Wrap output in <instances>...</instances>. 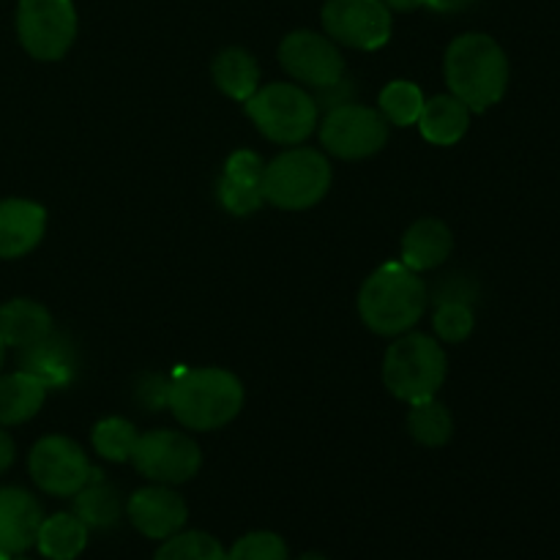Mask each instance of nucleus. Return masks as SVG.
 Returning <instances> with one entry per match:
<instances>
[{
  "instance_id": "obj_3",
  "label": "nucleus",
  "mask_w": 560,
  "mask_h": 560,
  "mask_svg": "<svg viewBox=\"0 0 560 560\" xmlns=\"http://www.w3.org/2000/svg\"><path fill=\"white\" fill-rule=\"evenodd\" d=\"M167 408L186 430H222L244 408V386L233 372L219 366L178 370L170 383Z\"/></svg>"
},
{
  "instance_id": "obj_8",
  "label": "nucleus",
  "mask_w": 560,
  "mask_h": 560,
  "mask_svg": "<svg viewBox=\"0 0 560 560\" xmlns=\"http://www.w3.org/2000/svg\"><path fill=\"white\" fill-rule=\"evenodd\" d=\"M129 463L153 485H184L202 465L200 446L186 432L153 430L137 438Z\"/></svg>"
},
{
  "instance_id": "obj_22",
  "label": "nucleus",
  "mask_w": 560,
  "mask_h": 560,
  "mask_svg": "<svg viewBox=\"0 0 560 560\" xmlns=\"http://www.w3.org/2000/svg\"><path fill=\"white\" fill-rule=\"evenodd\" d=\"M213 82L224 96L235 102H246L260 88V66L246 49L228 47L213 58Z\"/></svg>"
},
{
  "instance_id": "obj_31",
  "label": "nucleus",
  "mask_w": 560,
  "mask_h": 560,
  "mask_svg": "<svg viewBox=\"0 0 560 560\" xmlns=\"http://www.w3.org/2000/svg\"><path fill=\"white\" fill-rule=\"evenodd\" d=\"M170 383L173 377H164L162 372H145L135 383V402L151 413H159L170 405Z\"/></svg>"
},
{
  "instance_id": "obj_23",
  "label": "nucleus",
  "mask_w": 560,
  "mask_h": 560,
  "mask_svg": "<svg viewBox=\"0 0 560 560\" xmlns=\"http://www.w3.org/2000/svg\"><path fill=\"white\" fill-rule=\"evenodd\" d=\"M124 498L113 485L91 479L74 495V514L88 525V530H113L124 520Z\"/></svg>"
},
{
  "instance_id": "obj_12",
  "label": "nucleus",
  "mask_w": 560,
  "mask_h": 560,
  "mask_svg": "<svg viewBox=\"0 0 560 560\" xmlns=\"http://www.w3.org/2000/svg\"><path fill=\"white\" fill-rule=\"evenodd\" d=\"M279 60L295 82H304L315 91L345 77V58L337 42L315 31L288 33L279 44Z\"/></svg>"
},
{
  "instance_id": "obj_1",
  "label": "nucleus",
  "mask_w": 560,
  "mask_h": 560,
  "mask_svg": "<svg viewBox=\"0 0 560 560\" xmlns=\"http://www.w3.org/2000/svg\"><path fill=\"white\" fill-rule=\"evenodd\" d=\"M430 288L405 262H383L370 273L359 293V315L381 337L408 334L424 317Z\"/></svg>"
},
{
  "instance_id": "obj_24",
  "label": "nucleus",
  "mask_w": 560,
  "mask_h": 560,
  "mask_svg": "<svg viewBox=\"0 0 560 560\" xmlns=\"http://www.w3.org/2000/svg\"><path fill=\"white\" fill-rule=\"evenodd\" d=\"M408 432L421 446H446L454 435V419L446 405L438 402L435 397L421 399V402H410Z\"/></svg>"
},
{
  "instance_id": "obj_27",
  "label": "nucleus",
  "mask_w": 560,
  "mask_h": 560,
  "mask_svg": "<svg viewBox=\"0 0 560 560\" xmlns=\"http://www.w3.org/2000/svg\"><path fill=\"white\" fill-rule=\"evenodd\" d=\"M137 438L140 435H137L135 424L126 419H118V416L98 421L91 432L96 454L98 457L109 459V463H126V459L131 457V452H135Z\"/></svg>"
},
{
  "instance_id": "obj_36",
  "label": "nucleus",
  "mask_w": 560,
  "mask_h": 560,
  "mask_svg": "<svg viewBox=\"0 0 560 560\" xmlns=\"http://www.w3.org/2000/svg\"><path fill=\"white\" fill-rule=\"evenodd\" d=\"M424 5H430L432 11H441V14H457V11L474 5V0H427Z\"/></svg>"
},
{
  "instance_id": "obj_39",
  "label": "nucleus",
  "mask_w": 560,
  "mask_h": 560,
  "mask_svg": "<svg viewBox=\"0 0 560 560\" xmlns=\"http://www.w3.org/2000/svg\"><path fill=\"white\" fill-rule=\"evenodd\" d=\"M3 359H5V345L3 339H0V370H3Z\"/></svg>"
},
{
  "instance_id": "obj_14",
  "label": "nucleus",
  "mask_w": 560,
  "mask_h": 560,
  "mask_svg": "<svg viewBox=\"0 0 560 560\" xmlns=\"http://www.w3.org/2000/svg\"><path fill=\"white\" fill-rule=\"evenodd\" d=\"M44 512L22 487H0V556L14 558L36 545Z\"/></svg>"
},
{
  "instance_id": "obj_18",
  "label": "nucleus",
  "mask_w": 560,
  "mask_h": 560,
  "mask_svg": "<svg viewBox=\"0 0 560 560\" xmlns=\"http://www.w3.org/2000/svg\"><path fill=\"white\" fill-rule=\"evenodd\" d=\"M52 331V315L38 301L14 299L0 306V339L5 348H31Z\"/></svg>"
},
{
  "instance_id": "obj_4",
  "label": "nucleus",
  "mask_w": 560,
  "mask_h": 560,
  "mask_svg": "<svg viewBox=\"0 0 560 560\" xmlns=\"http://www.w3.org/2000/svg\"><path fill=\"white\" fill-rule=\"evenodd\" d=\"M328 189H331V164L315 148H290L262 170V200L282 211H304L317 206Z\"/></svg>"
},
{
  "instance_id": "obj_40",
  "label": "nucleus",
  "mask_w": 560,
  "mask_h": 560,
  "mask_svg": "<svg viewBox=\"0 0 560 560\" xmlns=\"http://www.w3.org/2000/svg\"><path fill=\"white\" fill-rule=\"evenodd\" d=\"M11 560H31V558H20V556H14Z\"/></svg>"
},
{
  "instance_id": "obj_11",
  "label": "nucleus",
  "mask_w": 560,
  "mask_h": 560,
  "mask_svg": "<svg viewBox=\"0 0 560 560\" xmlns=\"http://www.w3.org/2000/svg\"><path fill=\"white\" fill-rule=\"evenodd\" d=\"M323 27L337 44L372 52L392 38V11L383 0H328Z\"/></svg>"
},
{
  "instance_id": "obj_34",
  "label": "nucleus",
  "mask_w": 560,
  "mask_h": 560,
  "mask_svg": "<svg viewBox=\"0 0 560 560\" xmlns=\"http://www.w3.org/2000/svg\"><path fill=\"white\" fill-rule=\"evenodd\" d=\"M312 98H315L317 109H326V113H328V109L355 102V85L342 77V80L334 82V85L317 88V96H312Z\"/></svg>"
},
{
  "instance_id": "obj_19",
  "label": "nucleus",
  "mask_w": 560,
  "mask_h": 560,
  "mask_svg": "<svg viewBox=\"0 0 560 560\" xmlns=\"http://www.w3.org/2000/svg\"><path fill=\"white\" fill-rule=\"evenodd\" d=\"M470 126L468 104L459 102L454 93L424 102V109L419 115V129L427 142L432 145H457Z\"/></svg>"
},
{
  "instance_id": "obj_28",
  "label": "nucleus",
  "mask_w": 560,
  "mask_h": 560,
  "mask_svg": "<svg viewBox=\"0 0 560 560\" xmlns=\"http://www.w3.org/2000/svg\"><path fill=\"white\" fill-rule=\"evenodd\" d=\"M432 326H435L438 339L448 345L465 342L476 328V315L470 304H459V301H446V304H435V315H432Z\"/></svg>"
},
{
  "instance_id": "obj_6",
  "label": "nucleus",
  "mask_w": 560,
  "mask_h": 560,
  "mask_svg": "<svg viewBox=\"0 0 560 560\" xmlns=\"http://www.w3.org/2000/svg\"><path fill=\"white\" fill-rule=\"evenodd\" d=\"M244 104L257 131L279 145L304 142L320 118L315 98L293 82H271V85L257 88L255 96L246 98Z\"/></svg>"
},
{
  "instance_id": "obj_7",
  "label": "nucleus",
  "mask_w": 560,
  "mask_h": 560,
  "mask_svg": "<svg viewBox=\"0 0 560 560\" xmlns=\"http://www.w3.org/2000/svg\"><path fill=\"white\" fill-rule=\"evenodd\" d=\"M16 36L31 58L60 60L77 38V11L71 0H20Z\"/></svg>"
},
{
  "instance_id": "obj_32",
  "label": "nucleus",
  "mask_w": 560,
  "mask_h": 560,
  "mask_svg": "<svg viewBox=\"0 0 560 560\" xmlns=\"http://www.w3.org/2000/svg\"><path fill=\"white\" fill-rule=\"evenodd\" d=\"M262 170H266V164H262V159L257 156V153L235 151L233 156L228 159V164H224V173L222 175H228V178L238 180V184L260 186Z\"/></svg>"
},
{
  "instance_id": "obj_2",
  "label": "nucleus",
  "mask_w": 560,
  "mask_h": 560,
  "mask_svg": "<svg viewBox=\"0 0 560 560\" xmlns=\"http://www.w3.org/2000/svg\"><path fill=\"white\" fill-rule=\"evenodd\" d=\"M448 91L468 104L470 113H485L503 98L509 88V58L487 33H463L454 38L443 60Z\"/></svg>"
},
{
  "instance_id": "obj_25",
  "label": "nucleus",
  "mask_w": 560,
  "mask_h": 560,
  "mask_svg": "<svg viewBox=\"0 0 560 560\" xmlns=\"http://www.w3.org/2000/svg\"><path fill=\"white\" fill-rule=\"evenodd\" d=\"M424 93H421L419 85L408 80H394L388 82L386 88L381 91V115L394 126H413L419 124V115L424 109Z\"/></svg>"
},
{
  "instance_id": "obj_17",
  "label": "nucleus",
  "mask_w": 560,
  "mask_h": 560,
  "mask_svg": "<svg viewBox=\"0 0 560 560\" xmlns=\"http://www.w3.org/2000/svg\"><path fill=\"white\" fill-rule=\"evenodd\" d=\"M454 249V235L441 219H419L402 238V262L410 271H432L443 266Z\"/></svg>"
},
{
  "instance_id": "obj_29",
  "label": "nucleus",
  "mask_w": 560,
  "mask_h": 560,
  "mask_svg": "<svg viewBox=\"0 0 560 560\" xmlns=\"http://www.w3.org/2000/svg\"><path fill=\"white\" fill-rule=\"evenodd\" d=\"M228 560H288V545L271 530H252L230 547Z\"/></svg>"
},
{
  "instance_id": "obj_21",
  "label": "nucleus",
  "mask_w": 560,
  "mask_h": 560,
  "mask_svg": "<svg viewBox=\"0 0 560 560\" xmlns=\"http://www.w3.org/2000/svg\"><path fill=\"white\" fill-rule=\"evenodd\" d=\"M36 547L49 560H77L88 547V525L74 512L44 517Z\"/></svg>"
},
{
  "instance_id": "obj_20",
  "label": "nucleus",
  "mask_w": 560,
  "mask_h": 560,
  "mask_svg": "<svg viewBox=\"0 0 560 560\" xmlns=\"http://www.w3.org/2000/svg\"><path fill=\"white\" fill-rule=\"evenodd\" d=\"M49 388L38 377L16 370L0 377V427H14L42 410Z\"/></svg>"
},
{
  "instance_id": "obj_10",
  "label": "nucleus",
  "mask_w": 560,
  "mask_h": 560,
  "mask_svg": "<svg viewBox=\"0 0 560 560\" xmlns=\"http://www.w3.org/2000/svg\"><path fill=\"white\" fill-rule=\"evenodd\" d=\"M27 468L38 490L55 498H74L88 481L102 476L91 468L85 452L66 435L42 438L31 448Z\"/></svg>"
},
{
  "instance_id": "obj_9",
  "label": "nucleus",
  "mask_w": 560,
  "mask_h": 560,
  "mask_svg": "<svg viewBox=\"0 0 560 560\" xmlns=\"http://www.w3.org/2000/svg\"><path fill=\"white\" fill-rule=\"evenodd\" d=\"M388 140V120L381 109L364 107V104H342L328 109L320 124V142L328 153L348 162L375 156Z\"/></svg>"
},
{
  "instance_id": "obj_5",
  "label": "nucleus",
  "mask_w": 560,
  "mask_h": 560,
  "mask_svg": "<svg viewBox=\"0 0 560 560\" xmlns=\"http://www.w3.org/2000/svg\"><path fill=\"white\" fill-rule=\"evenodd\" d=\"M446 353L427 334H402L383 359V383L402 402L435 397L446 381Z\"/></svg>"
},
{
  "instance_id": "obj_26",
  "label": "nucleus",
  "mask_w": 560,
  "mask_h": 560,
  "mask_svg": "<svg viewBox=\"0 0 560 560\" xmlns=\"http://www.w3.org/2000/svg\"><path fill=\"white\" fill-rule=\"evenodd\" d=\"M153 560H228V550L206 530H178L164 539Z\"/></svg>"
},
{
  "instance_id": "obj_33",
  "label": "nucleus",
  "mask_w": 560,
  "mask_h": 560,
  "mask_svg": "<svg viewBox=\"0 0 560 560\" xmlns=\"http://www.w3.org/2000/svg\"><path fill=\"white\" fill-rule=\"evenodd\" d=\"M476 295H479V288H476L474 279L463 277V273H448L438 282V288L432 290V299L435 304H446V301H459V304L474 306Z\"/></svg>"
},
{
  "instance_id": "obj_13",
  "label": "nucleus",
  "mask_w": 560,
  "mask_h": 560,
  "mask_svg": "<svg viewBox=\"0 0 560 560\" xmlns=\"http://www.w3.org/2000/svg\"><path fill=\"white\" fill-rule=\"evenodd\" d=\"M126 517L148 539H170L178 530H184L189 520L186 501L170 485L142 487L126 503Z\"/></svg>"
},
{
  "instance_id": "obj_30",
  "label": "nucleus",
  "mask_w": 560,
  "mask_h": 560,
  "mask_svg": "<svg viewBox=\"0 0 560 560\" xmlns=\"http://www.w3.org/2000/svg\"><path fill=\"white\" fill-rule=\"evenodd\" d=\"M217 195H219V202H222L230 213H235V217H249V213H255L257 208L266 202L262 200L260 186L238 184V180L228 178V175L219 178Z\"/></svg>"
},
{
  "instance_id": "obj_15",
  "label": "nucleus",
  "mask_w": 560,
  "mask_h": 560,
  "mask_svg": "<svg viewBox=\"0 0 560 560\" xmlns=\"http://www.w3.org/2000/svg\"><path fill=\"white\" fill-rule=\"evenodd\" d=\"M80 355L69 334L49 331L42 342L20 350V370L38 377L47 388H66L74 383Z\"/></svg>"
},
{
  "instance_id": "obj_35",
  "label": "nucleus",
  "mask_w": 560,
  "mask_h": 560,
  "mask_svg": "<svg viewBox=\"0 0 560 560\" xmlns=\"http://www.w3.org/2000/svg\"><path fill=\"white\" fill-rule=\"evenodd\" d=\"M14 457H16L14 441H11L9 432L0 430V474H5V470L14 465Z\"/></svg>"
},
{
  "instance_id": "obj_37",
  "label": "nucleus",
  "mask_w": 560,
  "mask_h": 560,
  "mask_svg": "<svg viewBox=\"0 0 560 560\" xmlns=\"http://www.w3.org/2000/svg\"><path fill=\"white\" fill-rule=\"evenodd\" d=\"M383 3L388 5V11H413L419 9V5H424L427 0H383Z\"/></svg>"
},
{
  "instance_id": "obj_38",
  "label": "nucleus",
  "mask_w": 560,
  "mask_h": 560,
  "mask_svg": "<svg viewBox=\"0 0 560 560\" xmlns=\"http://www.w3.org/2000/svg\"><path fill=\"white\" fill-rule=\"evenodd\" d=\"M295 560H328V558L320 556V552H304V556L295 558Z\"/></svg>"
},
{
  "instance_id": "obj_16",
  "label": "nucleus",
  "mask_w": 560,
  "mask_h": 560,
  "mask_svg": "<svg viewBox=\"0 0 560 560\" xmlns=\"http://www.w3.org/2000/svg\"><path fill=\"white\" fill-rule=\"evenodd\" d=\"M47 230V211L33 200H0V260H16L36 249Z\"/></svg>"
}]
</instances>
